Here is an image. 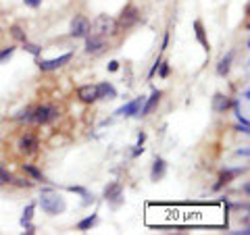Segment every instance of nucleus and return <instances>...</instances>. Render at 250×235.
<instances>
[{
  "label": "nucleus",
  "instance_id": "3",
  "mask_svg": "<svg viewBox=\"0 0 250 235\" xmlns=\"http://www.w3.org/2000/svg\"><path fill=\"white\" fill-rule=\"evenodd\" d=\"M59 119V108L57 106H38L36 111H31V123L46 125Z\"/></svg>",
  "mask_w": 250,
  "mask_h": 235
},
{
  "label": "nucleus",
  "instance_id": "9",
  "mask_svg": "<svg viewBox=\"0 0 250 235\" xmlns=\"http://www.w3.org/2000/svg\"><path fill=\"white\" fill-rule=\"evenodd\" d=\"M142 104H144V98L140 96V98H136V100H131L129 104L121 106L115 115H119V117H134V115H138V113H140V108H142Z\"/></svg>",
  "mask_w": 250,
  "mask_h": 235
},
{
  "label": "nucleus",
  "instance_id": "30",
  "mask_svg": "<svg viewBox=\"0 0 250 235\" xmlns=\"http://www.w3.org/2000/svg\"><path fill=\"white\" fill-rule=\"evenodd\" d=\"M167 44H169V34H165V38H163V50L167 48Z\"/></svg>",
  "mask_w": 250,
  "mask_h": 235
},
{
  "label": "nucleus",
  "instance_id": "8",
  "mask_svg": "<svg viewBox=\"0 0 250 235\" xmlns=\"http://www.w3.org/2000/svg\"><path fill=\"white\" fill-rule=\"evenodd\" d=\"M77 96H80V100L82 102H85V104H92V102H96L98 100V88L96 85H82L80 90H77Z\"/></svg>",
  "mask_w": 250,
  "mask_h": 235
},
{
  "label": "nucleus",
  "instance_id": "23",
  "mask_svg": "<svg viewBox=\"0 0 250 235\" xmlns=\"http://www.w3.org/2000/svg\"><path fill=\"white\" fill-rule=\"evenodd\" d=\"M23 44H25V50H27V52H31V54H34V57H38V54H40V50H42L40 46H36V44H29L27 40L23 42Z\"/></svg>",
  "mask_w": 250,
  "mask_h": 235
},
{
  "label": "nucleus",
  "instance_id": "12",
  "mask_svg": "<svg viewBox=\"0 0 250 235\" xmlns=\"http://www.w3.org/2000/svg\"><path fill=\"white\" fill-rule=\"evenodd\" d=\"M229 106H231V100L225 96V94L217 92L215 96H213V111H215V113H225Z\"/></svg>",
  "mask_w": 250,
  "mask_h": 235
},
{
  "label": "nucleus",
  "instance_id": "22",
  "mask_svg": "<svg viewBox=\"0 0 250 235\" xmlns=\"http://www.w3.org/2000/svg\"><path fill=\"white\" fill-rule=\"evenodd\" d=\"M11 181H13V175L4 167H0V185H6V183H11Z\"/></svg>",
  "mask_w": 250,
  "mask_h": 235
},
{
  "label": "nucleus",
  "instance_id": "20",
  "mask_svg": "<svg viewBox=\"0 0 250 235\" xmlns=\"http://www.w3.org/2000/svg\"><path fill=\"white\" fill-rule=\"evenodd\" d=\"M11 34H13L15 40H19V42H25V40H27V36L23 34V29H21L19 25H13V27H11Z\"/></svg>",
  "mask_w": 250,
  "mask_h": 235
},
{
  "label": "nucleus",
  "instance_id": "26",
  "mask_svg": "<svg viewBox=\"0 0 250 235\" xmlns=\"http://www.w3.org/2000/svg\"><path fill=\"white\" fill-rule=\"evenodd\" d=\"M23 2H25L27 6H31V9H38V6L42 4V0H23Z\"/></svg>",
  "mask_w": 250,
  "mask_h": 235
},
{
  "label": "nucleus",
  "instance_id": "1",
  "mask_svg": "<svg viewBox=\"0 0 250 235\" xmlns=\"http://www.w3.org/2000/svg\"><path fill=\"white\" fill-rule=\"evenodd\" d=\"M92 29L94 36L98 38H113L119 31V25H117V19H113L111 15H98L92 23Z\"/></svg>",
  "mask_w": 250,
  "mask_h": 235
},
{
  "label": "nucleus",
  "instance_id": "7",
  "mask_svg": "<svg viewBox=\"0 0 250 235\" xmlns=\"http://www.w3.org/2000/svg\"><path fill=\"white\" fill-rule=\"evenodd\" d=\"M161 96H163V92L161 90H154L152 94H150V98L146 100V102L142 104V108H140V113H138V117H148L156 106H159V102H161Z\"/></svg>",
  "mask_w": 250,
  "mask_h": 235
},
{
  "label": "nucleus",
  "instance_id": "21",
  "mask_svg": "<svg viewBox=\"0 0 250 235\" xmlns=\"http://www.w3.org/2000/svg\"><path fill=\"white\" fill-rule=\"evenodd\" d=\"M23 171H25V173H29L31 177L34 179H44V175L40 173V171H38L36 167H31V164H23Z\"/></svg>",
  "mask_w": 250,
  "mask_h": 235
},
{
  "label": "nucleus",
  "instance_id": "28",
  "mask_svg": "<svg viewBox=\"0 0 250 235\" xmlns=\"http://www.w3.org/2000/svg\"><path fill=\"white\" fill-rule=\"evenodd\" d=\"M17 181V185H21V187H31V181H27V179H15Z\"/></svg>",
  "mask_w": 250,
  "mask_h": 235
},
{
  "label": "nucleus",
  "instance_id": "18",
  "mask_svg": "<svg viewBox=\"0 0 250 235\" xmlns=\"http://www.w3.org/2000/svg\"><path fill=\"white\" fill-rule=\"evenodd\" d=\"M194 29H196V40L208 50V40H207V36H205V27H202V23L200 21H194Z\"/></svg>",
  "mask_w": 250,
  "mask_h": 235
},
{
  "label": "nucleus",
  "instance_id": "19",
  "mask_svg": "<svg viewBox=\"0 0 250 235\" xmlns=\"http://www.w3.org/2000/svg\"><path fill=\"white\" fill-rule=\"evenodd\" d=\"M96 221H98V216H96V215H90V216H85L83 221L77 223V229H80V231H88L90 227L96 225Z\"/></svg>",
  "mask_w": 250,
  "mask_h": 235
},
{
  "label": "nucleus",
  "instance_id": "27",
  "mask_svg": "<svg viewBox=\"0 0 250 235\" xmlns=\"http://www.w3.org/2000/svg\"><path fill=\"white\" fill-rule=\"evenodd\" d=\"M159 65H161V59H156V60H154V65H152V69H150V73H148V77H152L156 71H159Z\"/></svg>",
  "mask_w": 250,
  "mask_h": 235
},
{
  "label": "nucleus",
  "instance_id": "2",
  "mask_svg": "<svg viewBox=\"0 0 250 235\" xmlns=\"http://www.w3.org/2000/svg\"><path fill=\"white\" fill-rule=\"evenodd\" d=\"M40 206L46 215H59L65 210V200L61 198L57 192L52 190H44L42 196H40Z\"/></svg>",
  "mask_w": 250,
  "mask_h": 235
},
{
  "label": "nucleus",
  "instance_id": "11",
  "mask_svg": "<svg viewBox=\"0 0 250 235\" xmlns=\"http://www.w3.org/2000/svg\"><path fill=\"white\" fill-rule=\"evenodd\" d=\"M19 150H21L23 154H34V152L38 150V137L31 136V133L23 136L21 142H19Z\"/></svg>",
  "mask_w": 250,
  "mask_h": 235
},
{
  "label": "nucleus",
  "instance_id": "25",
  "mask_svg": "<svg viewBox=\"0 0 250 235\" xmlns=\"http://www.w3.org/2000/svg\"><path fill=\"white\" fill-rule=\"evenodd\" d=\"M159 69H161V71H159L161 77H167V75H169V65H167V62H161Z\"/></svg>",
  "mask_w": 250,
  "mask_h": 235
},
{
  "label": "nucleus",
  "instance_id": "17",
  "mask_svg": "<svg viewBox=\"0 0 250 235\" xmlns=\"http://www.w3.org/2000/svg\"><path fill=\"white\" fill-rule=\"evenodd\" d=\"M165 169H167V164H165V160H163V158L154 160V167H152V179H154V181H159V179L165 175Z\"/></svg>",
  "mask_w": 250,
  "mask_h": 235
},
{
  "label": "nucleus",
  "instance_id": "6",
  "mask_svg": "<svg viewBox=\"0 0 250 235\" xmlns=\"http://www.w3.org/2000/svg\"><path fill=\"white\" fill-rule=\"evenodd\" d=\"M73 59V54L71 52H67V54H62V57H59V59H50V60H40V67L42 71H54V69H61L62 65H67L69 60Z\"/></svg>",
  "mask_w": 250,
  "mask_h": 235
},
{
  "label": "nucleus",
  "instance_id": "10",
  "mask_svg": "<svg viewBox=\"0 0 250 235\" xmlns=\"http://www.w3.org/2000/svg\"><path fill=\"white\" fill-rule=\"evenodd\" d=\"M104 50V38H98V36H85V52L88 54H98Z\"/></svg>",
  "mask_w": 250,
  "mask_h": 235
},
{
  "label": "nucleus",
  "instance_id": "15",
  "mask_svg": "<svg viewBox=\"0 0 250 235\" xmlns=\"http://www.w3.org/2000/svg\"><path fill=\"white\" fill-rule=\"evenodd\" d=\"M96 88H98V98H117V92L111 83H100Z\"/></svg>",
  "mask_w": 250,
  "mask_h": 235
},
{
  "label": "nucleus",
  "instance_id": "14",
  "mask_svg": "<svg viewBox=\"0 0 250 235\" xmlns=\"http://www.w3.org/2000/svg\"><path fill=\"white\" fill-rule=\"evenodd\" d=\"M238 173H240V169H238V171H223V173H221V175H219V181L215 183V190H221V187H223V185H228V183H229V181H231V179H233V177H236Z\"/></svg>",
  "mask_w": 250,
  "mask_h": 235
},
{
  "label": "nucleus",
  "instance_id": "4",
  "mask_svg": "<svg viewBox=\"0 0 250 235\" xmlns=\"http://www.w3.org/2000/svg\"><path fill=\"white\" fill-rule=\"evenodd\" d=\"M90 29H92L90 19L83 17V15H75L71 21V27H69V34H71V38H85L90 36Z\"/></svg>",
  "mask_w": 250,
  "mask_h": 235
},
{
  "label": "nucleus",
  "instance_id": "13",
  "mask_svg": "<svg viewBox=\"0 0 250 235\" xmlns=\"http://www.w3.org/2000/svg\"><path fill=\"white\" fill-rule=\"evenodd\" d=\"M231 59H233V52H228L221 60H219V65H217V73L221 75V77H225V75L229 73V69H231Z\"/></svg>",
  "mask_w": 250,
  "mask_h": 235
},
{
  "label": "nucleus",
  "instance_id": "5",
  "mask_svg": "<svg viewBox=\"0 0 250 235\" xmlns=\"http://www.w3.org/2000/svg\"><path fill=\"white\" fill-rule=\"evenodd\" d=\"M138 21H140V11L136 9V6H125L123 13H121V17H119V21H117V25L129 29V27H134Z\"/></svg>",
  "mask_w": 250,
  "mask_h": 235
},
{
  "label": "nucleus",
  "instance_id": "24",
  "mask_svg": "<svg viewBox=\"0 0 250 235\" xmlns=\"http://www.w3.org/2000/svg\"><path fill=\"white\" fill-rule=\"evenodd\" d=\"M13 52H15L13 46H9V48H4L2 52H0V62H4L6 59H11V57H13Z\"/></svg>",
  "mask_w": 250,
  "mask_h": 235
},
{
  "label": "nucleus",
  "instance_id": "16",
  "mask_svg": "<svg viewBox=\"0 0 250 235\" xmlns=\"http://www.w3.org/2000/svg\"><path fill=\"white\" fill-rule=\"evenodd\" d=\"M104 198H106V200H117V198H121V185H119V183H108L106 190H104Z\"/></svg>",
  "mask_w": 250,
  "mask_h": 235
},
{
  "label": "nucleus",
  "instance_id": "29",
  "mask_svg": "<svg viewBox=\"0 0 250 235\" xmlns=\"http://www.w3.org/2000/svg\"><path fill=\"white\" fill-rule=\"evenodd\" d=\"M117 69H119V62H117V60L108 62V71H117Z\"/></svg>",
  "mask_w": 250,
  "mask_h": 235
}]
</instances>
